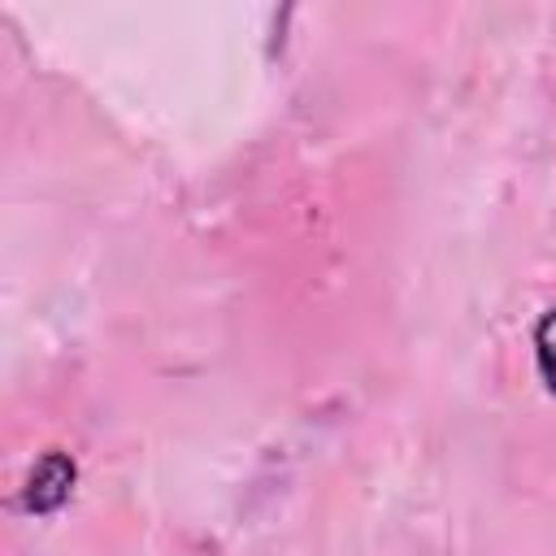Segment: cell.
I'll return each mask as SVG.
<instances>
[{
    "label": "cell",
    "mask_w": 556,
    "mask_h": 556,
    "mask_svg": "<svg viewBox=\"0 0 556 556\" xmlns=\"http://www.w3.org/2000/svg\"><path fill=\"white\" fill-rule=\"evenodd\" d=\"M78 491V460L65 447H48L35 456L22 491H17V508L30 517H52L61 513Z\"/></svg>",
    "instance_id": "1"
},
{
    "label": "cell",
    "mask_w": 556,
    "mask_h": 556,
    "mask_svg": "<svg viewBox=\"0 0 556 556\" xmlns=\"http://www.w3.org/2000/svg\"><path fill=\"white\" fill-rule=\"evenodd\" d=\"M530 352H534V374H539L543 391L556 400V304L539 313V321L530 330Z\"/></svg>",
    "instance_id": "2"
}]
</instances>
